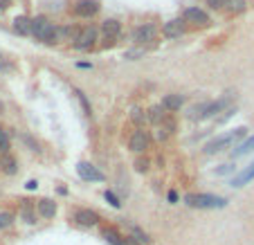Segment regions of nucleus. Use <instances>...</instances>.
Here are the masks:
<instances>
[{"instance_id":"nucleus-1","label":"nucleus","mask_w":254,"mask_h":245,"mask_svg":"<svg viewBox=\"0 0 254 245\" xmlns=\"http://www.w3.org/2000/svg\"><path fill=\"white\" fill-rule=\"evenodd\" d=\"M227 198L214 196V193H187L185 196V205L191 209H223L227 207Z\"/></svg>"},{"instance_id":"nucleus-2","label":"nucleus","mask_w":254,"mask_h":245,"mask_svg":"<svg viewBox=\"0 0 254 245\" xmlns=\"http://www.w3.org/2000/svg\"><path fill=\"white\" fill-rule=\"evenodd\" d=\"M32 36L52 45L59 41V27H54V23H50L45 16H36V18H32Z\"/></svg>"},{"instance_id":"nucleus-3","label":"nucleus","mask_w":254,"mask_h":245,"mask_svg":"<svg viewBox=\"0 0 254 245\" xmlns=\"http://www.w3.org/2000/svg\"><path fill=\"white\" fill-rule=\"evenodd\" d=\"M245 133H248V128H245V126H241V128H234V130H230V133L218 135V137H214L211 142H207V144H205V153L207 155H214V153H221L223 149H230L236 139H241Z\"/></svg>"},{"instance_id":"nucleus-4","label":"nucleus","mask_w":254,"mask_h":245,"mask_svg":"<svg viewBox=\"0 0 254 245\" xmlns=\"http://www.w3.org/2000/svg\"><path fill=\"white\" fill-rule=\"evenodd\" d=\"M155 36H158V27L151 23H144L133 29V36H130V39H133L135 43H149V41H155Z\"/></svg>"},{"instance_id":"nucleus-5","label":"nucleus","mask_w":254,"mask_h":245,"mask_svg":"<svg viewBox=\"0 0 254 245\" xmlns=\"http://www.w3.org/2000/svg\"><path fill=\"white\" fill-rule=\"evenodd\" d=\"M95 41H97V29L95 27H81V32H79V36H77V41H74V48L77 50H90L92 45H95Z\"/></svg>"},{"instance_id":"nucleus-6","label":"nucleus","mask_w":254,"mask_h":245,"mask_svg":"<svg viewBox=\"0 0 254 245\" xmlns=\"http://www.w3.org/2000/svg\"><path fill=\"white\" fill-rule=\"evenodd\" d=\"M74 223H77L79 227H95V225H99V214L97 212H92V209H77L74 212Z\"/></svg>"},{"instance_id":"nucleus-7","label":"nucleus","mask_w":254,"mask_h":245,"mask_svg":"<svg viewBox=\"0 0 254 245\" xmlns=\"http://www.w3.org/2000/svg\"><path fill=\"white\" fill-rule=\"evenodd\" d=\"M77 173L81 176L83 180H88V183H104V173H101L97 167L88 164V162H79L77 164Z\"/></svg>"},{"instance_id":"nucleus-8","label":"nucleus","mask_w":254,"mask_h":245,"mask_svg":"<svg viewBox=\"0 0 254 245\" xmlns=\"http://www.w3.org/2000/svg\"><path fill=\"white\" fill-rule=\"evenodd\" d=\"M185 32H187L185 18H173V20H169V23H164V27H162V34L167 39H178V36H183Z\"/></svg>"},{"instance_id":"nucleus-9","label":"nucleus","mask_w":254,"mask_h":245,"mask_svg":"<svg viewBox=\"0 0 254 245\" xmlns=\"http://www.w3.org/2000/svg\"><path fill=\"white\" fill-rule=\"evenodd\" d=\"M183 18H185V23L200 25V27H207V25H209V16H207L202 9H198V7H187Z\"/></svg>"},{"instance_id":"nucleus-10","label":"nucleus","mask_w":254,"mask_h":245,"mask_svg":"<svg viewBox=\"0 0 254 245\" xmlns=\"http://www.w3.org/2000/svg\"><path fill=\"white\" fill-rule=\"evenodd\" d=\"M99 0H77V5H74V14L81 16V18H90L99 11Z\"/></svg>"},{"instance_id":"nucleus-11","label":"nucleus","mask_w":254,"mask_h":245,"mask_svg":"<svg viewBox=\"0 0 254 245\" xmlns=\"http://www.w3.org/2000/svg\"><path fill=\"white\" fill-rule=\"evenodd\" d=\"M128 146L133 153H144V151L149 149V135L144 133V130H135L128 139Z\"/></svg>"},{"instance_id":"nucleus-12","label":"nucleus","mask_w":254,"mask_h":245,"mask_svg":"<svg viewBox=\"0 0 254 245\" xmlns=\"http://www.w3.org/2000/svg\"><path fill=\"white\" fill-rule=\"evenodd\" d=\"M209 111H211V101H202V104H196V106L189 108L187 117L191 122H198V120H209Z\"/></svg>"},{"instance_id":"nucleus-13","label":"nucleus","mask_w":254,"mask_h":245,"mask_svg":"<svg viewBox=\"0 0 254 245\" xmlns=\"http://www.w3.org/2000/svg\"><path fill=\"white\" fill-rule=\"evenodd\" d=\"M250 180H254V162H252V164H248V167H245L241 173L232 176V183H230V184H232V187L239 189V187H243V184H248Z\"/></svg>"},{"instance_id":"nucleus-14","label":"nucleus","mask_w":254,"mask_h":245,"mask_svg":"<svg viewBox=\"0 0 254 245\" xmlns=\"http://www.w3.org/2000/svg\"><path fill=\"white\" fill-rule=\"evenodd\" d=\"M0 171L7 173V176H14V173H18V162H16L14 155H9V153H2V155H0Z\"/></svg>"},{"instance_id":"nucleus-15","label":"nucleus","mask_w":254,"mask_h":245,"mask_svg":"<svg viewBox=\"0 0 254 245\" xmlns=\"http://www.w3.org/2000/svg\"><path fill=\"white\" fill-rule=\"evenodd\" d=\"M101 29H104V34L108 36V39H117L122 34V23L115 18H106L104 23H101Z\"/></svg>"},{"instance_id":"nucleus-16","label":"nucleus","mask_w":254,"mask_h":245,"mask_svg":"<svg viewBox=\"0 0 254 245\" xmlns=\"http://www.w3.org/2000/svg\"><path fill=\"white\" fill-rule=\"evenodd\" d=\"M183 104H185V97L183 95H167L162 99L164 111H180V108H183Z\"/></svg>"},{"instance_id":"nucleus-17","label":"nucleus","mask_w":254,"mask_h":245,"mask_svg":"<svg viewBox=\"0 0 254 245\" xmlns=\"http://www.w3.org/2000/svg\"><path fill=\"white\" fill-rule=\"evenodd\" d=\"M36 209H39V214L43 218H54V214H57V202L54 200H48V198H43V200L36 205Z\"/></svg>"},{"instance_id":"nucleus-18","label":"nucleus","mask_w":254,"mask_h":245,"mask_svg":"<svg viewBox=\"0 0 254 245\" xmlns=\"http://www.w3.org/2000/svg\"><path fill=\"white\" fill-rule=\"evenodd\" d=\"M79 32H81V29H77L74 25H63V27H59V41H72V43H74Z\"/></svg>"},{"instance_id":"nucleus-19","label":"nucleus","mask_w":254,"mask_h":245,"mask_svg":"<svg viewBox=\"0 0 254 245\" xmlns=\"http://www.w3.org/2000/svg\"><path fill=\"white\" fill-rule=\"evenodd\" d=\"M146 117H149L151 124H162L164 120H167V113H164V106L160 104V106H151L149 113H146Z\"/></svg>"},{"instance_id":"nucleus-20","label":"nucleus","mask_w":254,"mask_h":245,"mask_svg":"<svg viewBox=\"0 0 254 245\" xmlns=\"http://www.w3.org/2000/svg\"><path fill=\"white\" fill-rule=\"evenodd\" d=\"M14 29L18 34H23V36L32 34V18H27V16H18V18H14Z\"/></svg>"},{"instance_id":"nucleus-21","label":"nucleus","mask_w":254,"mask_h":245,"mask_svg":"<svg viewBox=\"0 0 254 245\" xmlns=\"http://www.w3.org/2000/svg\"><path fill=\"white\" fill-rule=\"evenodd\" d=\"M250 151H254V135L252 137H248L245 142H241V144H236V149H232V158H241V155L250 153Z\"/></svg>"},{"instance_id":"nucleus-22","label":"nucleus","mask_w":254,"mask_h":245,"mask_svg":"<svg viewBox=\"0 0 254 245\" xmlns=\"http://www.w3.org/2000/svg\"><path fill=\"white\" fill-rule=\"evenodd\" d=\"M101 236H104L106 243H111V245H124V236H120V232L113 230V227H106L101 232Z\"/></svg>"},{"instance_id":"nucleus-23","label":"nucleus","mask_w":254,"mask_h":245,"mask_svg":"<svg viewBox=\"0 0 254 245\" xmlns=\"http://www.w3.org/2000/svg\"><path fill=\"white\" fill-rule=\"evenodd\" d=\"M128 227H130V236H133L137 243H142V245H149L151 243V239H149V234L142 230V227H137V225H133V223H128Z\"/></svg>"},{"instance_id":"nucleus-24","label":"nucleus","mask_w":254,"mask_h":245,"mask_svg":"<svg viewBox=\"0 0 254 245\" xmlns=\"http://www.w3.org/2000/svg\"><path fill=\"white\" fill-rule=\"evenodd\" d=\"M225 2V7L230 11H234V14H239V11L245 9V0H223Z\"/></svg>"},{"instance_id":"nucleus-25","label":"nucleus","mask_w":254,"mask_h":245,"mask_svg":"<svg viewBox=\"0 0 254 245\" xmlns=\"http://www.w3.org/2000/svg\"><path fill=\"white\" fill-rule=\"evenodd\" d=\"M130 120L139 126V124H144V122H149V117H146V113H144L142 108H133V111H130Z\"/></svg>"},{"instance_id":"nucleus-26","label":"nucleus","mask_w":254,"mask_h":245,"mask_svg":"<svg viewBox=\"0 0 254 245\" xmlns=\"http://www.w3.org/2000/svg\"><path fill=\"white\" fill-rule=\"evenodd\" d=\"M230 173H236V164L234 162L221 164V167L216 169V176H230Z\"/></svg>"},{"instance_id":"nucleus-27","label":"nucleus","mask_w":254,"mask_h":245,"mask_svg":"<svg viewBox=\"0 0 254 245\" xmlns=\"http://www.w3.org/2000/svg\"><path fill=\"white\" fill-rule=\"evenodd\" d=\"M14 223V214L11 212H0V230H5Z\"/></svg>"},{"instance_id":"nucleus-28","label":"nucleus","mask_w":254,"mask_h":245,"mask_svg":"<svg viewBox=\"0 0 254 245\" xmlns=\"http://www.w3.org/2000/svg\"><path fill=\"white\" fill-rule=\"evenodd\" d=\"M2 153H9V135L5 130H0V155Z\"/></svg>"},{"instance_id":"nucleus-29","label":"nucleus","mask_w":254,"mask_h":245,"mask_svg":"<svg viewBox=\"0 0 254 245\" xmlns=\"http://www.w3.org/2000/svg\"><path fill=\"white\" fill-rule=\"evenodd\" d=\"M149 167H151V162L146 158H137V160H135V171L146 173V171H149Z\"/></svg>"},{"instance_id":"nucleus-30","label":"nucleus","mask_w":254,"mask_h":245,"mask_svg":"<svg viewBox=\"0 0 254 245\" xmlns=\"http://www.w3.org/2000/svg\"><path fill=\"white\" fill-rule=\"evenodd\" d=\"M104 198H106V202H108V205H111V207H115V209H120V207H122L120 198H117L113 191H106V193H104Z\"/></svg>"},{"instance_id":"nucleus-31","label":"nucleus","mask_w":254,"mask_h":245,"mask_svg":"<svg viewBox=\"0 0 254 245\" xmlns=\"http://www.w3.org/2000/svg\"><path fill=\"white\" fill-rule=\"evenodd\" d=\"M139 57H144V50H126L124 52V59H128V61H135Z\"/></svg>"},{"instance_id":"nucleus-32","label":"nucleus","mask_w":254,"mask_h":245,"mask_svg":"<svg viewBox=\"0 0 254 245\" xmlns=\"http://www.w3.org/2000/svg\"><path fill=\"white\" fill-rule=\"evenodd\" d=\"M23 218H25V223H29V225H34V223H36V214H34L32 209H27V207L23 209Z\"/></svg>"},{"instance_id":"nucleus-33","label":"nucleus","mask_w":254,"mask_h":245,"mask_svg":"<svg viewBox=\"0 0 254 245\" xmlns=\"http://www.w3.org/2000/svg\"><path fill=\"white\" fill-rule=\"evenodd\" d=\"M23 142L29 146V151H36V153L41 151V149H39V142H34V139L29 137V135H23Z\"/></svg>"},{"instance_id":"nucleus-34","label":"nucleus","mask_w":254,"mask_h":245,"mask_svg":"<svg viewBox=\"0 0 254 245\" xmlns=\"http://www.w3.org/2000/svg\"><path fill=\"white\" fill-rule=\"evenodd\" d=\"M169 135H171V133H169V130L164 128V126H158V130H155V137H158L160 142H164V139H167Z\"/></svg>"},{"instance_id":"nucleus-35","label":"nucleus","mask_w":254,"mask_h":245,"mask_svg":"<svg viewBox=\"0 0 254 245\" xmlns=\"http://www.w3.org/2000/svg\"><path fill=\"white\" fill-rule=\"evenodd\" d=\"M232 115H236V108H227V111H225V115H223V117H218V120H216V122H218V124H223V122H227Z\"/></svg>"},{"instance_id":"nucleus-36","label":"nucleus","mask_w":254,"mask_h":245,"mask_svg":"<svg viewBox=\"0 0 254 245\" xmlns=\"http://www.w3.org/2000/svg\"><path fill=\"white\" fill-rule=\"evenodd\" d=\"M207 5H209L211 9H223V7H225V2H223V0H207Z\"/></svg>"},{"instance_id":"nucleus-37","label":"nucleus","mask_w":254,"mask_h":245,"mask_svg":"<svg viewBox=\"0 0 254 245\" xmlns=\"http://www.w3.org/2000/svg\"><path fill=\"white\" fill-rule=\"evenodd\" d=\"M124 245H142V243H137L133 236H126V239H124Z\"/></svg>"},{"instance_id":"nucleus-38","label":"nucleus","mask_w":254,"mask_h":245,"mask_svg":"<svg viewBox=\"0 0 254 245\" xmlns=\"http://www.w3.org/2000/svg\"><path fill=\"white\" fill-rule=\"evenodd\" d=\"M25 187H27V189H29V191H34V189L39 187V183H36V180H29V183H27V184H25Z\"/></svg>"},{"instance_id":"nucleus-39","label":"nucleus","mask_w":254,"mask_h":245,"mask_svg":"<svg viewBox=\"0 0 254 245\" xmlns=\"http://www.w3.org/2000/svg\"><path fill=\"white\" fill-rule=\"evenodd\" d=\"M167 198H169V202H178V193L176 191H169Z\"/></svg>"},{"instance_id":"nucleus-40","label":"nucleus","mask_w":254,"mask_h":245,"mask_svg":"<svg viewBox=\"0 0 254 245\" xmlns=\"http://www.w3.org/2000/svg\"><path fill=\"white\" fill-rule=\"evenodd\" d=\"M11 5V0H0V9H7Z\"/></svg>"}]
</instances>
